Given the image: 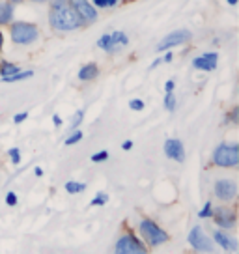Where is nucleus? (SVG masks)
<instances>
[{
  "label": "nucleus",
  "instance_id": "25",
  "mask_svg": "<svg viewBox=\"0 0 239 254\" xmlns=\"http://www.w3.org/2000/svg\"><path fill=\"white\" fill-rule=\"evenodd\" d=\"M211 215H213V204H211V200H207L198 211V217L200 219H211Z\"/></svg>",
  "mask_w": 239,
  "mask_h": 254
},
{
  "label": "nucleus",
  "instance_id": "12",
  "mask_svg": "<svg viewBox=\"0 0 239 254\" xmlns=\"http://www.w3.org/2000/svg\"><path fill=\"white\" fill-rule=\"evenodd\" d=\"M217 64H219V55L217 53H204L202 56H196L192 60V67L200 71H215Z\"/></svg>",
  "mask_w": 239,
  "mask_h": 254
},
{
  "label": "nucleus",
  "instance_id": "7",
  "mask_svg": "<svg viewBox=\"0 0 239 254\" xmlns=\"http://www.w3.org/2000/svg\"><path fill=\"white\" fill-rule=\"evenodd\" d=\"M191 40H192V32L185 30V28L183 30H174V32H170V34H167V36L157 43L155 51H157V53H167V51H172L174 47H181V45L189 43Z\"/></svg>",
  "mask_w": 239,
  "mask_h": 254
},
{
  "label": "nucleus",
  "instance_id": "41",
  "mask_svg": "<svg viewBox=\"0 0 239 254\" xmlns=\"http://www.w3.org/2000/svg\"><path fill=\"white\" fill-rule=\"evenodd\" d=\"M224 2H226L228 6H236V4H238V0H224Z\"/></svg>",
  "mask_w": 239,
  "mask_h": 254
},
{
  "label": "nucleus",
  "instance_id": "37",
  "mask_svg": "<svg viewBox=\"0 0 239 254\" xmlns=\"http://www.w3.org/2000/svg\"><path fill=\"white\" fill-rule=\"evenodd\" d=\"M161 64H163V60H161V58H155V60H153V62L150 64V67H148V69H150V71H153L155 67H159Z\"/></svg>",
  "mask_w": 239,
  "mask_h": 254
},
{
  "label": "nucleus",
  "instance_id": "30",
  "mask_svg": "<svg viewBox=\"0 0 239 254\" xmlns=\"http://www.w3.org/2000/svg\"><path fill=\"white\" fill-rule=\"evenodd\" d=\"M17 202H19V198H17L15 190H8V194H6V206L13 207L17 206Z\"/></svg>",
  "mask_w": 239,
  "mask_h": 254
},
{
  "label": "nucleus",
  "instance_id": "11",
  "mask_svg": "<svg viewBox=\"0 0 239 254\" xmlns=\"http://www.w3.org/2000/svg\"><path fill=\"white\" fill-rule=\"evenodd\" d=\"M163 151L170 161H176V163H183L185 161V146L179 138H167Z\"/></svg>",
  "mask_w": 239,
  "mask_h": 254
},
{
  "label": "nucleus",
  "instance_id": "2",
  "mask_svg": "<svg viewBox=\"0 0 239 254\" xmlns=\"http://www.w3.org/2000/svg\"><path fill=\"white\" fill-rule=\"evenodd\" d=\"M9 40L19 47H28L40 40V28L38 24L26 23V21H13L9 24Z\"/></svg>",
  "mask_w": 239,
  "mask_h": 254
},
{
  "label": "nucleus",
  "instance_id": "5",
  "mask_svg": "<svg viewBox=\"0 0 239 254\" xmlns=\"http://www.w3.org/2000/svg\"><path fill=\"white\" fill-rule=\"evenodd\" d=\"M114 254H150L148 247L133 232H123L114 245Z\"/></svg>",
  "mask_w": 239,
  "mask_h": 254
},
{
  "label": "nucleus",
  "instance_id": "22",
  "mask_svg": "<svg viewBox=\"0 0 239 254\" xmlns=\"http://www.w3.org/2000/svg\"><path fill=\"white\" fill-rule=\"evenodd\" d=\"M224 124H232V126H238L239 124V107H232V111L224 116Z\"/></svg>",
  "mask_w": 239,
  "mask_h": 254
},
{
  "label": "nucleus",
  "instance_id": "23",
  "mask_svg": "<svg viewBox=\"0 0 239 254\" xmlns=\"http://www.w3.org/2000/svg\"><path fill=\"white\" fill-rule=\"evenodd\" d=\"M82 136H84L82 131H80V129H75V131H71V135L64 140V144L65 146H75V144H79L80 140H82Z\"/></svg>",
  "mask_w": 239,
  "mask_h": 254
},
{
  "label": "nucleus",
  "instance_id": "29",
  "mask_svg": "<svg viewBox=\"0 0 239 254\" xmlns=\"http://www.w3.org/2000/svg\"><path fill=\"white\" fill-rule=\"evenodd\" d=\"M144 107H146V103H144L142 99H138V97H135V99H131V101H129V109H131V111H135V112L144 111Z\"/></svg>",
  "mask_w": 239,
  "mask_h": 254
},
{
  "label": "nucleus",
  "instance_id": "9",
  "mask_svg": "<svg viewBox=\"0 0 239 254\" xmlns=\"http://www.w3.org/2000/svg\"><path fill=\"white\" fill-rule=\"evenodd\" d=\"M187 241L189 245L196 251V253L202 254H211L213 253V241L207 238L206 232L202 230V226H192L189 236H187Z\"/></svg>",
  "mask_w": 239,
  "mask_h": 254
},
{
  "label": "nucleus",
  "instance_id": "38",
  "mask_svg": "<svg viewBox=\"0 0 239 254\" xmlns=\"http://www.w3.org/2000/svg\"><path fill=\"white\" fill-rule=\"evenodd\" d=\"M120 0H107V8H114V6H118Z\"/></svg>",
  "mask_w": 239,
  "mask_h": 254
},
{
  "label": "nucleus",
  "instance_id": "19",
  "mask_svg": "<svg viewBox=\"0 0 239 254\" xmlns=\"http://www.w3.org/2000/svg\"><path fill=\"white\" fill-rule=\"evenodd\" d=\"M34 77V71L32 69H26V71H17L15 75H11V77H4L2 82H21V80H26V79H32Z\"/></svg>",
  "mask_w": 239,
  "mask_h": 254
},
{
  "label": "nucleus",
  "instance_id": "36",
  "mask_svg": "<svg viewBox=\"0 0 239 254\" xmlns=\"http://www.w3.org/2000/svg\"><path fill=\"white\" fill-rule=\"evenodd\" d=\"M133 140H123V144H121V150L123 151H129V150H133Z\"/></svg>",
  "mask_w": 239,
  "mask_h": 254
},
{
  "label": "nucleus",
  "instance_id": "42",
  "mask_svg": "<svg viewBox=\"0 0 239 254\" xmlns=\"http://www.w3.org/2000/svg\"><path fill=\"white\" fill-rule=\"evenodd\" d=\"M8 2H11V4L15 6V4H23V2H26V0H8Z\"/></svg>",
  "mask_w": 239,
  "mask_h": 254
},
{
  "label": "nucleus",
  "instance_id": "10",
  "mask_svg": "<svg viewBox=\"0 0 239 254\" xmlns=\"http://www.w3.org/2000/svg\"><path fill=\"white\" fill-rule=\"evenodd\" d=\"M67 6L77 13V15L84 21V24H92L97 21V17H99V13H97V9L92 6V2L90 0H67Z\"/></svg>",
  "mask_w": 239,
  "mask_h": 254
},
{
  "label": "nucleus",
  "instance_id": "39",
  "mask_svg": "<svg viewBox=\"0 0 239 254\" xmlns=\"http://www.w3.org/2000/svg\"><path fill=\"white\" fill-rule=\"evenodd\" d=\"M34 174L38 176V178H41V176H43V168H41V167H36V168H34Z\"/></svg>",
  "mask_w": 239,
  "mask_h": 254
},
{
  "label": "nucleus",
  "instance_id": "3",
  "mask_svg": "<svg viewBox=\"0 0 239 254\" xmlns=\"http://www.w3.org/2000/svg\"><path fill=\"white\" fill-rule=\"evenodd\" d=\"M138 234H140V239L144 241L146 247H161L170 241L168 232L163 230L159 224L150 217H144L142 221L138 222Z\"/></svg>",
  "mask_w": 239,
  "mask_h": 254
},
{
  "label": "nucleus",
  "instance_id": "20",
  "mask_svg": "<svg viewBox=\"0 0 239 254\" xmlns=\"http://www.w3.org/2000/svg\"><path fill=\"white\" fill-rule=\"evenodd\" d=\"M65 190L69 192V194H79V192H82V190H86V183L82 182H67L65 183Z\"/></svg>",
  "mask_w": 239,
  "mask_h": 254
},
{
  "label": "nucleus",
  "instance_id": "35",
  "mask_svg": "<svg viewBox=\"0 0 239 254\" xmlns=\"http://www.w3.org/2000/svg\"><path fill=\"white\" fill-rule=\"evenodd\" d=\"M62 124H64V122H62V118H60L58 114H53V126L58 129V127H62Z\"/></svg>",
  "mask_w": 239,
  "mask_h": 254
},
{
  "label": "nucleus",
  "instance_id": "17",
  "mask_svg": "<svg viewBox=\"0 0 239 254\" xmlns=\"http://www.w3.org/2000/svg\"><path fill=\"white\" fill-rule=\"evenodd\" d=\"M111 38H112V43H114V47L118 49V53L121 51V49H125L129 45V36L125 34V32L114 30V32H111Z\"/></svg>",
  "mask_w": 239,
  "mask_h": 254
},
{
  "label": "nucleus",
  "instance_id": "15",
  "mask_svg": "<svg viewBox=\"0 0 239 254\" xmlns=\"http://www.w3.org/2000/svg\"><path fill=\"white\" fill-rule=\"evenodd\" d=\"M13 19H15V6L11 2H8V0L0 2V28L2 26H9V24L13 23Z\"/></svg>",
  "mask_w": 239,
  "mask_h": 254
},
{
  "label": "nucleus",
  "instance_id": "16",
  "mask_svg": "<svg viewBox=\"0 0 239 254\" xmlns=\"http://www.w3.org/2000/svg\"><path fill=\"white\" fill-rule=\"evenodd\" d=\"M97 47L101 49V51H105L107 55H116V53H118V49L114 47V43H112L111 32H109V34H103V36H99Z\"/></svg>",
  "mask_w": 239,
  "mask_h": 254
},
{
  "label": "nucleus",
  "instance_id": "40",
  "mask_svg": "<svg viewBox=\"0 0 239 254\" xmlns=\"http://www.w3.org/2000/svg\"><path fill=\"white\" fill-rule=\"evenodd\" d=\"M2 49H4V32L0 30V53H2Z\"/></svg>",
  "mask_w": 239,
  "mask_h": 254
},
{
  "label": "nucleus",
  "instance_id": "21",
  "mask_svg": "<svg viewBox=\"0 0 239 254\" xmlns=\"http://www.w3.org/2000/svg\"><path fill=\"white\" fill-rule=\"evenodd\" d=\"M163 107H165L168 112H174L176 111V107H178V99H176L174 92H172V94H165V99H163Z\"/></svg>",
  "mask_w": 239,
  "mask_h": 254
},
{
  "label": "nucleus",
  "instance_id": "33",
  "mask_svg": "<svg viewBox=\"0 0 239 254\" xmlns=\"http://www.w3.org/2000/svg\"><path fill=\"white\" fill-rule=\"evenodd\" d=\"M49 4H51V8H60V6L67 4V0H49Z\"/></svg>",
  "mask_w": 239,
  "mask_h": 254
},
{
  "label": "nucleus",
  "instance_id": "8",
  "mask_svg": "<svg viewBox=\"0 0 239 254\" xmlns=\"http://www.w3.org/2000/svg\"><path fill=\"white\" fill-rule=\"evenodd\" d=\"M211 219L215 221V224L219 226V230L230 232L236 228L238 215H236V211H234L230 206H217V207H213Z\"/></svg>",
  "mask_w": 239,
  "mask_h": 254
},
{
  "label": "nucleus",
  "instance_id": "34",
  "mask_svg": "<svg viewBox=\"0 0 239 254\" xmlns=\"http://www.w3.org/2000/svg\"><path fill=\"white\" fill-rule=\"evenodd\" d=\"M161 60H163V64H170L172 60H174V55H172L170 51H167V53H165V56H161Z\"/></svg>",
  "mask_w": 239,
  "mask_h": 254
},
{
  "label": "nucleus",
  "instance_id": "31",
  "mask_svg": "<svg viewBox=\"0 0 239 254\" xmlns=\"http://www.w3.org/2000/svg\"><path fill=\"white\" fill-rule=\"evenodd\" d=\"M26 118H28V112H17L13 116V124H23Z\"/></svg>",
  "mask_w": 239,
  "mask_h": 254
},
{
  "label": "nucleus",
  "instance_id": "18",
  "mask_svg": "<svg viewBox=\"0 0 239 254\" xmlns=\"http://www.w3.org/2000/svg\"><path fill=\"white\" fill-rule=\"evenodd\" d=\"M17 71H21V67H19L15 62H9V60H2V62H0V79L11 77V75H15Z\"/></svg>",
  "mask_w": 239,
  "mask_h": 254
},
{
  "label": "nucleus",
  "instance_id": "28",
  "mask_svg": "<svg viewBox=\"0 0 239 254\" xmlns=\"http://www.w3.org/2000/svg\"><path fill=\"white\" fill-rule=\"evenodd\" d=\"M107 159H109V151L101 150V151H96V153L90 157V161H92V163H105Z\"/></svg>",
  "mask_w": 239,
  "mask_h": 254
},
{
  "label": "nucleus",
  "instance_id": "6",
  "mask_svg": "<svg viewBox=\"0 0 239 254\" xmlns=\"http://www.w3.org/2000/svg\"><path fill=\"white\" fill-rule=\"evenodd\" d=\"M213 194L219 202L223 204H232L238 198V182L232 178H219L213 183Z\"/></svg>",
  "mask_w": 239,
  "mask_h": 254
},
{
  "label": "nucleus",
  "instance_id": "1",
  "mask_svg": "<svg viewBox=\"0 0 239 254\" xmlns=\"http://www.w3.org/2000/svg\"><path fill=\"white\" fill-rule=\"evenodd\" d=\"M49 26L55 32H75L79 28H84L86 24L67 4L60 8L49 9Z\"/></svg>",
  "mask_w": 239,
  "mask_h": 254
},
{
  "label": "nucleus",
  "instance_id": "43",
  "mask_svg": "<svg viewBox=\"0 0 239 254\" xmlns=\"http://www.w3.org/2000/svg\"><path fill=\"white\" fill-rule=\"evenodd\" d=\"M30 2H36V4H45V2H49V0H30Z\"/></svg>",
  "mask_w": 239,
  "mask_h": 254
},
{
  "label": "nucleus",
  "instance_id": "32",
  "mask_svg": "<svg viewBox=\"0 0 239 254\" xmlns=\"http://www.w3.org/2000/svg\"><path fill=\"white\" fill-rule=\"evenodd\" d=\"M174 90H176V82H174V80H172V79L167 80V82H165V94H172Z\"/></svg>",
  "mask_w": 239,
  "mask_h": 254
},
{
  "label": "nucleus",
  "instance_id": "4",
  "mask_svg": "<svg viewBox=\"0 0 239 254\" xmlns=\"http://www.w3.org/2000/svg\"><path fill=\"white\" fill-rule=\"evenodd\" d=\"M211 163L217 168H238L239 167V144L221 142L213 150Z\"/></svg>",
  "mask_w": 239,
  "mask_h": 254
},
{
  "label": "nucleus",
  "instance_id": "14",
  "mask_svg": "<svg viewBox=\"0 0 239 254\" xmlns=\"http://www.w3.org/2000/svg\"><path fill=\"white\" fill-rule=\"evenodd\" d=\"M97 77H99V65H97L96 62L84 64L79 69V73H77V79H79L80 82H92V80H96Z\"/></svg>",
  "mask_w": 239,
  "mask_h": 254
},
{
  "label": "nucleus",
  "instance_id": "13",
  "mask_svg": "<svg viewBox=\"0 0 239 254\" xmlns=\"http://www.w3.org/2000/svg\"><path fill=\"white\" fill-rule=\"evenodd\" d=\"M213 241H215L221 249H224V251H230V253H236V251H238V239L234 238V236H230L228 232L215 230L213 232Z\"/></svg>",
  "mask_w": 239,
  "mask_h": 254
},
{
  "label": "nucleus",
  "instance_id": "27",
  "mask_svg": "<svg viewBox=\"0 0 239 254\" xmlns=\"http://www.w3.org/2000/svg\"><path fill=\"white\" fill-rule=\"evenodd\" d=\"M8 157L13 165H19V163H21V150H19V148H9Z\"/></svg>",
  "mask_w": 239,
  "mask_h": 254
},
{
  "label": "nucleus",
  "instance_id": "26",
  "mask_svg": "<svg viewBox=\"0 0 239 254\" xmlns=\"http://www.w3.org/2000/svg\"><path fill=\"white\" fill-rule=\"evenodd\" d=\"M82 120H84V109H79V111L73 114V118H71V131H75V129H79V126L82 124Z\"/></svg>",
  "mask_w": 239,
  "mask_h": 254
},
{
  "label": "nucleus",
  "instance_id": "24",
  "mask_svg": "<svg viewBox=\"0 0 239 254\" xmlns=\"http://www.w3.org/2000/svg\"><path fill=\"white\" fill-rule=\"evenodd\" d=\"M109 202V194L107 192H103V190H99L96 196L92 198V202H90V206H96V207H101V206H105Z\"/></svg>",
  "mask_w": 239,
  "mask_h": 254
}]
</instances>
